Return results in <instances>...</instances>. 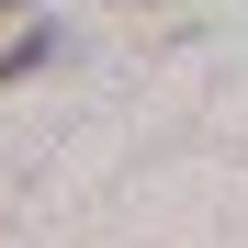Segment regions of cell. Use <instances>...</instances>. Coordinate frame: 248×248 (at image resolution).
<instances>
[{"label":"cell","mask_w":248,"mask_h":248,"mask_svg":"<svg viewBox=\"0 0 248 248\" xmlns=\"http://www.w3.org/2000/svg\"><path fill=\"white\" fill-rule=\"evenodd\" d=\"M46 57H57V34H46V23H23V34H0V91H12V79H34Z\"/></svg>","instance_id":"6da1fadb"},{"label":"cell","mask_w":248,"mask_h":248,"mask_svg":"<svg viewBox=\"0 0 248 248\" xmlns=\"http://www.w3.org/2000/svg\"><path fill=\"white\" fill-rule=\"evenodd\" d=\"M12 12H34V0H0V23H12Z\"/></svg>","instance_id":"7a4b0ae2"}]
</instances>
